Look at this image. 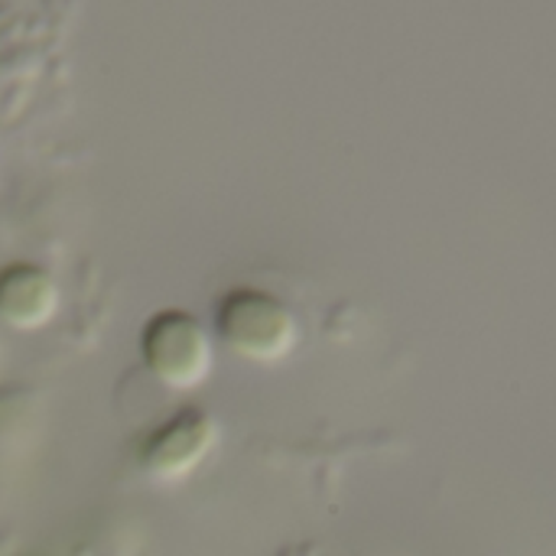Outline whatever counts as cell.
Wrapping results in <instances>:
<instances>
[{"label": "cell", "instance_id": "cell-1", "mask_svg": "<svg viewBox=\"0 0 556 556\" xmlns=\"http://www.w3.org/2000/svg\"><path fill=\"white\" fill-rule=\"evenodd\" d=\"M143 362L173 391L202 384L212 371V342L202 323L182 309H166L150 319L143 332Z\"/></svg>", "mask_w": 556, "mask_h": 556}, {"label": "cell", "instance_id": "cell-4", "mask_svg": "<svg viewBox=\"0 0 556 556\" xmlns=\"http://www.w3.org/2000/svg\"><path fill=\"white\" fill-rule=\"evenodd\" d=\"M55 283L42 267L33 264H10L0 270V316L10 326L36 329L55 309Z\"/></svg>", "mask_w": 556, "mask_h": 556}, {"label": "cell", "instance_id": "cell-2", "mask_svg": "<svg viewBox=\"0 0 556 556\" xmlns=\"http://www.w3.org/2000/svg\"><path fill=\"white\" fill-rule=\"evenodd\" d=\"M218 336L244 358L274 362L293 345V319L280 300L257 290H238L218 309Z\"/></svg>", "mask_w": 556, "mask_h": 556}, {"label": "cell", "instance_id": "cell-3", "mask_svg": "<svg viewBox=\"0 0 556 556\" xmlns=\"http://www.w3.org/2000/svg\"><path fill=\"white\" fill-rule=\"evenodd\" d=\"M215 424L202 410H179L163 427H156L140 446V466L160 482L189 476L215 446Z\"/></svg>", "mask_w": 556, "mask_h": 556}]
</instances>
